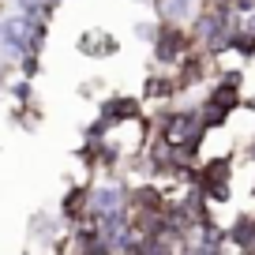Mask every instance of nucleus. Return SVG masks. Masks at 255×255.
<instances>
[{
    "label": "nucleus",
    "instance_id": "obj_1",
    "mask_svg": "<svg viewBox=\"0 0 255 255\" xmlns=\"http://www.w3.org/2000/svg\"><path fill=\"white\" fill-rule=\"evenodd\" d=\"M98 117L109 120L113 128L120 124H135V120L146 117V102L139 94H124V90H117V94H105L102 105H98Z\"/></svg>",
    "mask_w": 255,
    "mask_h": 255
},
{
    "label": "nucleus",
    "instance_id": "obj_2",
    "mask_svg": "<svg viewBox=\"0 0 255 255\" xmlns=\"http://www.w3.org/2000/svg\"><path fill=\"white\" fill-rule=\"evenodd\" d=\"M79 53L94 56V60L117 56L120 53V38H113L109 30H87V34H79Z\"/></svg>",
    "mask_w": 255,
    "mask_h": 255
},
{
    "label": "nucleus",
    "instance_id": "obj_3",
    "mask_svg": "<svg viewBox=\"0 0 255 255\" xmlns=\"http://www.w3.org/2000/svg\"><path fill=\"white\" fill-rule=\"evenodd\" d=\"M158 34H161V19H139L135 23V38L143 41V45H154V41H158Z\"/></svg>",
    "mask_w": 255,
    "mask_h": 255
},
{
    "label": "nucleus",
    "instance_id": "obj_4",
    "mask_svg": "<svg viewBox=\"0 0 255 255\" xmlns=\"http://www.w3.org/2000/svg\"><path fill=\"white\" fill-rule=\"evenodd\" d=\"M8 94L15 98V105H34V83L30 79H15L8 87Z\"/></svg>",
    "mask_w": 255,
    "mask_h": 255
},
{
    "label": "nucleus",
    "instance_id": "obj_5",
    "mask_svg": "<svg viewBox=\"0 0 255 255\" xmlns=\"http://www.w3.org/2000/svg\"><path fill=\"white\" fill-rule=\"evenodd\" d=\"M19 72H23V79H38L41 75V56H23V60H19Z\"/></svg>",
    "mask_w": 255,
    "mask_h": 255
},
{
    "label": "nucleus",
    "instance_id": "obj_6",
    "mask_svg": "<svg viewBox=\"0 0 255 255\" xmlns=\"http://www.w3.org/2000/svg\"><path fill=\"white\" fill-rule=\"evenodd\" d=\"M240 158H248L255 165V135H248V143H244V150H240Z\"/></svg>",
    "mask_w": 255,
    "mask_h": 255
},
{
    "label": "nucleus",
    "instance_id": "obj_7",
    "mask_svg": "<svg viewBox=\"0 0 255 255\" xmlns=\"http://www.w3.org/2000/svg\"><path fill=\"white\" fill-rule=\"evenodd\" d=\"M45 4H49V8H60V4H64V0H45Z\"/></svg>",
    "mask_w": 255,
    "mask_h": 255
}]
</instances>
